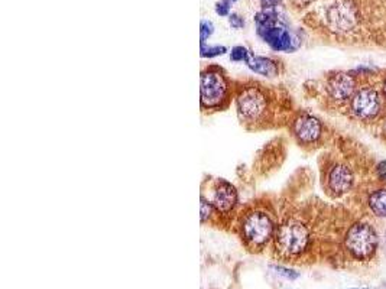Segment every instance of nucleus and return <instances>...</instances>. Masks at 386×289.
I'll return each mask as SVG.
<instances>
[{"instance_id": "nucleus-1", "label": "nucleus", "mask_w": 386, "mask_h": 289, "mask_svg": "<svg viewBox=\"0 0 386 289\" xmlns=\"http://www.w3.org/2000/svg\"><path fill=\"white\" fill-rule=\"evenodd\" d=\"M233 104L239 123L251 132L278 128L283 120L284 110H280L278 92L258 80L236 81Z\"/></svg>"}, {"instance_id": "nucleus-2", "label": "nucleus", "mask_w": 386, "mask_h": 289, "mask_svg": "<svg viewBox=\"0 0 386 289\" xmlns=\"http://www.w3.org/2000/svg\"><path fill=\"white\" fill-rule=\"evenodd\" d=\"M278 219L272 203L253 200L240 207L232 227L251 251H260L274 242Z\"/></svg>"}, {"instance_id": "nucleus-3", "label": "nucleus", "mask_w": 386, "mask_h": 289, "mask_svg": "<svg viewBox=\"0 0 386 289\" xmlns=\"http://www.w3.org/2000/svg\"><path fill=\"white\" fill-rule=\"evenodd\" d=\"M312 224L303 214L288 213L278 219L272 247L279 258H300L312 245Z\"/></svg>"}, {"instance_id": "nucleus-4", "label": "nucleus", "mask_w": 386, "mask_h": 289, "mask_svg": "<svg viewBox=\"0 0 386 289\" xmlns=\"http://www.w3.org/2000/svg\"><path fill=\"white\" fill-rule=\"evenodd\" d=\"M236 81L227 71L217 65L208 64L200 72V108L203 115H215L229 108L235 100Z\"/></svg>"}, {"instance_id": "nucleus-5", "label": "nucleus", "mask_w": 386, "mask_h": 289, "mask_svg": "<svg viewBox=\"0 0 386 289\" xmlns=\"http://www.w3.org/2000/svg\"><path fill=\"white\" fill-rule=\"evenodd\" d=\"M256 35L274 52H294L300 48L301 42L290 31L284 17H280L278 9L259 10L255 15Z\"/></svg>"}, {"instance_id": "nucleus-6", "label": "nucleus", "mask_w": 386, "mask_h": 289, "mask_svg": "<svg viewBox=\"0 0 386 289\" xmlns=\"http://www.w3.org/2000/svg\"><path fill=\"white\" fill-rule=\"evenodd\" d=\"M208 198L219 213L221 226H233L240 210L237 188L224 178H216L208 184Z\"/></svg>"}, {"instance_id": "nucleus-7", "label": "nucleus", "mask_w": 386, "mask_h": 289, "mask_svg": "<svg viewBox=\"0 0 386 289\" xmlns=\"http://www.w3.org/2000/svg\"><path fill=\"white\" fill-rule=\"evenodd\" d=\"M288 126L294 140L305 149L320 147L326 135V126L321 119L308 112L295 113L290 119Z\"/></svg>"}, {"instance_id": "nucleus-8", "label": "nucleus", "mask_w": 386, "mask_h": 289, "mask_svg": "<svg viewBox=\"0 0 386 289\" xmlns=\"http://www.w3.org/2000/svg\"><path fill=\"white\" fill-rule=\"evenodd\" d=\"M378 245V234L367 223L358 222L352 224L344 236L346 249L358 261H369L376 253Z\"/></svg>"}, {"instance_id": "nucleus-9", "label": "nucleus", "mask_w": 386, "mask_h": 289, "mask_svg": "<svg viewBox=\"0 0 386 289\" xmlns=\"http://www.w3.org/2000/svg\"><path fill=\"white\" fill-rule=\"evenodd\" d=\"M383 106V99L375 87H362L350 100V112L353 117L362 122L375 120Z\"/></svg>"}, {"instance_id": "nucleus-10", "label": "nucleus", "mask_w": 386, "mask_h": 289, "mask_svg": "<svg viewBox=\"0 0 386 289\" xmlns=\"http://www.w3.org/2000/svg\"><path fill=\"white\" fill-rule=\"evenodd\" d=\"M358 92L356 72L337 71L327 76L324 81V93L328 101L335 104H343L352 100Z\"/></svg>"}, {"instance_id": "nucleus-11", "label": "nucleus", "mask_w": 386, "mask_h": 289, "mask_svg": "<svg viewBox=\"0 0 386 289\" xmlns=\"http://www.w3.org/2000/svg\"><path fill=\"white\" fill-rule=\"evenodd\" d=\"M355 172L344 162H335L326 170L324 187L333 197H342L353 188Z\"/></svg>"}, {"instance_id": "nucleus-12", "label": "nucleus", "mask_w": 386, "mask_h": 289, "mask_svg": "<svg viewBox=\"0 0 386 289\" xmlns=\"http://www.w3.org/2000/svg\"><path fill=\"white\" fill-rule=\"evenodd\" d=\"M244 65H246L253 74L265 79H276L279 77L280 71H283V65H280V63L276 58L256 56L253 52Z\"/></svg>"}, {"instance_id": "nucleus-13", "label": "nucleus", "mask_w": 386, "mask_h": 289, "mask_svg": "<svg viewBox=\"0 0 386 289\" xmlns=\"http://www.w3.org/2000/svg\"><path fill=\"white\" fill-rule=\"evenodd\" d=\"M200 220L201 224H208V226H221L220 217L212 201L201 192L200 195Z\"/></svg>"}, {"instance_id": "nucleus-14", "label": "nucleus", "mask_w": 386, "mask_h": 289, "mask_svg": "<svg viewBox=\"0 0 386 289\" xmlns=\"http://www.w3.org/2000/svg\"><path fill=\"white\" fill-rule=\"evenodd\" d=\"M367 206L376 217H386V188L372 192L367 200Z\"/></svg>"}, {"instance_id": "nucleus-15", "label": "nucleus", "mask_w": 386, "mask_h": 289, "mask_svg": "<svg viewBox=\"0 0 386 289\" xmlns=\"http://www.w3.org/2000/svg\"><path fill=\"white\" fill-rule=\"evenodd\" d=\"M226 52H229V49H227V47H224V45L200 44V57L205 58V60H213V58L221 57Z\"/></svg>"}, {"instance_id": "nucleus-16", "label": "nucleus", "mask_w": 386, "mask_h": 289, "mask_svg": "<svg viewBox=\"0 0 386 289\" xmlns=\"http://www.w3.org/2000/svg\"><path fill=\"white\" fill-rule=\"evenodd\" d=\"M252 56V51L246 47H243V45H236L233 47L230 51H229V57H230V61L232 63H244L246 64L248 60L251 58Z\"/></svg>"}, {"instance_id": "nucleus-17", "label": "nucleus", "mask_w": 386, "mask_h": 289, "mask_svg": "<svg viewBox=\"0 0 386 289\" xmlns=\"http://www.w3.org/2000/svg\"><path fill=\"white\" fill-rule=\"evenodd\" d=\"M213 33H215L213 22L203 19L200 22V44H207V41L212 38Z\"/></svg>"}, {"instance_id": "nucleus-18", "label": "nucleus", "mask_w": 386, "mask_h": 289, "mask_svg": "<svg viewBox=\"0 0 386 289\" xmlns=\"http://www.w3.org/2000/svg\"><path fill=\"white\" fill-rule=\"evenodd\" d=\"M235 2L233 0H219V2L216 3V13L221 17H229V15L232 13V8H233Z\"/></svg>"}, {"instance_id": "nucleus-19", "label": "nucleus", "mask_w": 386, "mask_h": 289, "mask_svg": "<svg viewBox=\"0 0 386 289\" xmlns=\"http://www.w3.org/2000/svg\"><path fill=\"white\" fill-rule=\"evenodd\" d=\"M275 272L278 274V275H280V276H284V278H287V279H296L298 276H300V274L298 272H295L294 269H290V267H285V266H279V265H272L271 266Z\"/></svg>"}, {"instance_id": "nucleus-20", "label": "nucleus", "mask_w": 386, "mask_h": 289, "mask_svg": "<svg viewBox=\"0 0 386 289\" xmlns=\"http://www.w3.org/2000/svg\"><path fill=\"white\" fill-rule=\"evenodd\" d=\"M227 19H229V25L233 28V29H243L244 28V25H246V22H244V17L243 16H240L239 13H230L229 15V17H227Z\"/></svg>"}, {"instance_id": "nucleus-21", "label": "nucleus", "mask_w": 386, "mask_h": 289, "mask_svg": "<svg viewBox=\"0 0 386 289\" xmlns=\"http://www.w3.org/2000/svg\"><path fill=\"white\" fill-rule=\"evenodd\" d=\"M284 0H259V5L262 10H274L279 6H283Z\"/></svg>"}, {"instance_id": "nucleus-22", "label": "nucleus", "mask_w": 386, "mask_h": 289, "mask_svg": "<svg viewBox=\"0 0 386 289\" xmlns=\"http://www.w3.org/2000/svg\"><path fill=\"white\" fill-rule=\"evenodd\" d=\"M376 174H378L379 179L383 181V183L386 184V160H382L380 164L376 167Z\"/></svg>"}, {"instance_id": "nucleus-23", "label": "nucleus", "mask_w": 386, "mask_h": 289, "mask_svg": "<svg viewBox=\"0 0 386 289\" xmlns=\"http://www.w3.org/2000/svg\"><path fill=\"white\" fill-rule=\"evenodd\" d=\"M382 92H383V97L386 99V80L383 81V87H382Z\"/></svg>"}]
</instances>
